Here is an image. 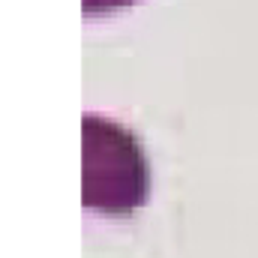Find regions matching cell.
I'll list each match as a JSON object with an SVG mask.
<instances>
[{
    "instance_id": "cell-1",
    "label": "cell",
    "mask_w": 258,
    "mask_h": 258,
    "mask_svg": "<svg viewBox=\"0 0 258 258\" xmlns=\"http://www.w3.org/2000/svg\"><path fill=\"white\" fill-rule=\"evenodd\" d=\"M87 162L105 168H87V207L105 216H132L147 201V162L135 138L117 123L87 114Z\"/></svg>"
},
{
    "instance_id": "cell-2",
    "label": "cell",
    "mask_w": 258,
    "mask_h": 258,
    "mask_svg": "<svg viewBox=\"0 0 258 258\" xmlns=\"http://www.w3.org/2000/svg\"><path fill=\"white\" fill-rule=\"evenodd\" d=\"M135 0H84V15L93 18V15H108V12H117V9H126Z\"/></svg>"
}]
</instances>
